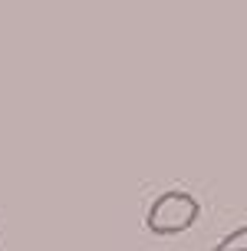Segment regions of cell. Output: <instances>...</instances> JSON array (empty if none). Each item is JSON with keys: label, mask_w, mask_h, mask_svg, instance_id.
Returning a JSON list of instances; mask_svg holds the SVG:
<instances>
[{"label": "cell", "mask_w": 247, "mask_h": 251, "mask_svg": "<svg viewBox=\"0 0 247 251\" xmlns=\"http://www.w3.org/2000/svg\"><path fill=\"white\" fill-rule=\"evenodd\" d=\"M201 218V205L191 192H181V188H172L152 201V208L145 215V225L152 235L158 238H168V235H181Z\"/></svg>", "instance_id": "6da1fadb"}, {"label": "cell", "mask_w": 247, "mask_h": 251, "mask_svg": "<svg viewBox=\"0 0 247 251\" xmlns=\"http://www.w3.org/2000/svg\"><path fill=\"white\" fill-rule=\"evenodd\" d=\"M214 251H247V225L234 228L231 235H224V238L214 245Z\"/></svg>", "instance_id": "7a4b0ae2"}]
</instances>
